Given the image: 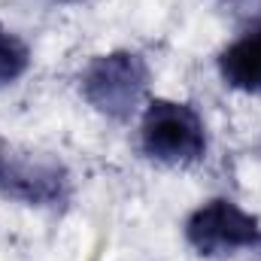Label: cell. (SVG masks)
Listing matches in <instances>:
<instances>
[{
	"instance_id": "obj_3",
	"label": "cell",
	"mask_w": 261,
	"mask_h": 261,
	"mask_svg": "<svg viewBox=\"0 0 261 261\" xmlns=\"http://www.w3.org/2000/svg\"><path fill=\"white\" fill-rule=\"evenodd\" d=\"M186 240L197 255L222 258L261 240L258 219L228 197H213L186 219Z\"/></svg>"
},
{
	"instance_id": "obj_4",
	"label": "cell",
	"mask_w": 261,
	"mask_h": 261,
	"mask_svg": "<svg viewBox=\"0 0 261 261\" xmlns=\"http://www.w3.org/2000/svg\"><path fill=\"white\" fill-rule=\"evenodd\" d=\"M0 189L3 195L18 197L24 203H58L67 195V173L58 161L49 158H15L3 161L0 170Z\"/></svg>"
},
{
	"instance_id": "obj_6",
	"label": "cell",
	"mask_w": 261,
	"mask_h": 261,
	"mask_svg": "<svg viewBox=\"0 0 261 261\" xmlns=\"http://www.w3.org/2000/svg\"><path fill=\"white\" fill-rule=\"evenodd\" d=\"M31 67V49L28 43L12 34L9 28L0 24V88L12 85L15 79H21Z\"/></svg>"
},
{
	"instance_id": "obj_5",
	"label": "cell",
	"mask_w": 261,
	"mask_h": 261,
	"mask_svg": "<svg viewBox=\"0 0 261 261\" xmlns=\"http://www.w3.org/2000/svg\"><path fill=\"white\" fill-rule=\"evenodd\" d=\"M219 73L225 85L246 94H261V24L222 49Z\"/></svg>"
},
{
	"instance_id": "obj_7",
	"label": "cell",
	"mask_w": 261,
	"mask_h": 261,
	"mask_svg": "<svg viewBox=\"0 0 261 261\" xmlns=\"http://www.w3.org/2000/svg\"><path fill=\"white\" fill-rule=\"evenodd\" d=\"M3 161H6V155H3V149H0V170H3Z\"/></svg>"
},
{
	"instance_id": "obj_1",
	"label": "cell",
	"mask_w": 261,
	"mask_h": 261,
	"mask_svg": "<svg viewBox=\"0 0 261 261\" xmlns=\"http://www.w3.org/2000/svg\"><path fill=\"white\" fill-rule=\"evenodd\" d=\"M82 97L107 119L125 122L137 113L149 88V67L137 52H107L82 70Z\"/></svg>"
},
{
	"instance_id": "obj_2",
	"label": "cell",
	"mask_w": 261,
	"mask_h": 261,
	"mask_svg": "<svg viewBox=\"0 0 261 261\" xmlns=\"http://www.w3.org/2000/svg\"><path fill=\"white\" fill-rule=\"evenodd\" d=\"M140 140L149 158L173 167L195 164L206 152V130L197 110L179 100H164V97L146 107Z\"/></svg>"
}]
</instances>
